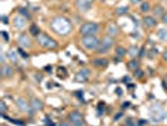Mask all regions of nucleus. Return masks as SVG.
Segmentation results:
<instances>
[{"label":"nucleus","instance_id":"37","mask_svg":"<svg viewBox=\"0 0 167 126\" xmlns=\"http://www.w3.org/2000/svg\"><path fill=\"white\" fill-rule=\"evenodd\" d=\"M62 126H68V125L65 124V122H63V124H62Z\"/></svg>","mask_w":167,"mask_h":126},{"label":"nucleus","instance_id":"7","mask_svg":"<svg viewBox=\"0 0 167 126\" xmlns=\"http://www.w3.org/2000/svg\"><path fill=\"white\" fill-rule=\"evenodd\" d=\"M89 70H87V68H83V70H79L77 73H75V81L77 82H86L88 81L89 78Z\"/></svg>","mask_w":167,"mask_h":126},{"label":"nucleus","instance_id":"17","mask_svg":"<svg viewBox=\"0 0 167 126\" xmlns=\"http://www.w3.org/2000/svg\"><path fill=\"white\" fill-rule=\"evenodd\" d=\"M163 14H165V9H163V6L161 5H156L153 8V15L157 17V18H162Z\"/></svg>","mask_w":167,"mask_h":126},{"label":"nucleus","instance_id":"11","mask_svg":"<svg viewBox=\"0 0 167 126\" xmlns=\"http://www.w3.org/2000/svg\"><path fill=\"white\" fill-rule=\"evenodd\" d=\"M43 107H44V105H43V101H40L39 98H31L30 101V109L33 111H39V110H43Z\"/></svg>","mask_w":167,"mask_h":126},{"label":"nucleus","instance_id":"21","mask_svg":"<svg viewBox=\"0 0 167 126\" xmlns=\"http://www.w3.org/2000/svg\"><path fill=\"white\" fill-rule=\"evenodd\" d=\"M128 54L132 57V58H135V57H137V56H140V50H138V48L137 47H131L129 48V50H128Z\"/></svg>","mask_w":167,"mask_h":126},{"label":"nucleus","instance_id":"33","mask_svg":"<svg viewBox=\"0 0 167 126\" xmlns=\"http://www.w3.org/2000/svg\"><path fill=\"white\" fill-rule=\"evenodd\" d=\"M143 125H146V120H140L138 121V126H143Z\"/></svg>","mask_w":167,"mask_h":126},{"label":"nucleus","instance_id":"6","mask_svg":"<svg viewBox=\"0 0 167 126\" xmlns=\"http://www.w3.org/2000/svg\"><path fill=\"white\" fill-rule=\"evenodd\" d=\"M69 120L72 122L73 126H84V121H83L82 114L78 112V111H73L69 115Z\"/></svg>","mask_w":167,"mask_h":126},{"label":"nucleus","instance_id":"2","mask_svg":"<svg viewBox=\"0 0 167 126\" xmlns=\"http://www.w3.org/2000/svg\"><path fill=\"white\" fill-rule=\"evenodd\" d=\"M81 45L87 50H93L97 49L99 45V41L96 35H84L81 39Z\"/></svg>","mask_w":167,"mask_h":126},{"label":"nucleus","instance_id":"32","mask_svg":"<svg viewBox=\"0 0 167 126\" xmlns=\"http://www.w3.org/2000/svg\"><path fill=\"white\" fill-rule=\"evenodd\" d=\"M162 58H163V61H165V62H167V49L162 53Z\"/></svg>","mask_w":167,"mask_h":126},{"label":"nucleus","instance_id":"14","mask_svg":"<svg viewBox=\"0 0 167 126\" xmlns=\"http://www.w3.org/2000/svg\"><path fill=\"white\" fill-rule=\"evenodd\" d=\"M143 23L146 25L147 28H155L157 25V21H156L155 17H151V15H147L143 18Z\"/></svg>","mask_w":167,"mask_h":126},{"label":"nucleus","instance_id":"25","mask_svg":"<svg viewBox=\"0 0 167 126\" xmlns=\"http://www.w3.org/2000/svg\"><path fill=\"white\" fill-rule=\"evenodd\" d=\"M5 112H6V105L4 101H1V102H0V114L5 115Z\"/></svg>","mask_w":167,"mask_h":126},{"label":"nucleus","instance_id":"34","mask_svg":"<svg viewBox=\"0 0 167 126\" xmlns=\"http://www.w3.org/2000/svg\"><path fill=\"white\" fill-rule=\"evenodd\" d=\"M141 1H142V0H131V3H133V4H140Z\"/></svg>","mask_w":167,"mask_h":126},{"label":"nucleus","instance_id":"20","mask_svg":"<svg viewBox=\"0 0 167 126\" xmlns=\"http://www.w3.org/2000/svg\"><path fill=\"white\" fill-rule=\"evenodd\" d=\"M138 67H140L138 61L133 59V61H129V62H128V68L131 71H137V70H138Z\"/></svg>","mask_w":167,"mask_h":126},{"label":"nucleus","instance_id":"12","mask_svg":"<svg viewBox=\"0 0 167 126\" xmlns=\"http://www.w3.org/2000/svg\"><path fill=\"white\" fill-rule=\"evenodd\" d=\"M107 33L110 37L112 38H114V37H117L118 33H119V30H118V27L114 23H110L108 24V27H107Z\"/></svg>","mask_w":167,"mask_h":126},{"label":"nucleus","instance_id":"26","mask_svg":"<svg viewBox=\"0 0 167 126\" xmlns=\"http://www.w3.org/2000/svg\"><path fill=\"white\" fill-rule=\"evenodd\" d=\"M127 10H128V9H127L126 6H122V8H118L117 10H116V13H117L118 15H123V14L127 13Z\"/></svg>","mask_w":167,"mask_h":126},{"label":"nucleus","instance_id":"29","mask_svg":"<svg viewBox=\"0 0 167 126\" xmlns=\"http://www.w3.org/2000/svg\"><path fill=\"white\" fill-rule=\"evenodd\" d=\"M142 76H143V72H142V71L137 70V71L135 72V77H137V78H140V77H142Z\"/></svg>","mask_w":167,"mask_h":126},{"label":"nucleus","instance_id":"24","mask_svg":"<svg viewBox=\"0 0 167 126\" xmlns=\"http://www.w3.org/2000/svg\"><path fill=\"white\" fill-rule=\"evenodd\" d=\"M141 12H143V13H147V12H150V4L148 3H141Z\"/></svg>","mask_w":167,"mask_h":126},{"label":"nucleus","instance_id":"8","mask_svg":"<svg viewBox=\"0 0 167 126\" xmlns=\"http://www.w3.org/2000/svg\"><path fill=\"white\" fill-rule=\"evenodd\" d=\"M18 43H19V45L21 47V48H29L30 44H31L30 38H29L27 34H24V33L19 35V38H18Z\"/></svg>","mask_w":167,"mask_h":126},{"label":"nucleus","instance_id":"30","mask_svg":"<svg viewBox=\"0 0 167 126\" xmlns=\"http://www.w3.org/2000/svg\"><path fill=\"white\" fill-rule=\"evenodd\" d=\"M161 19H162L163 24H167V12H165V14H163V17L161 18Z\"/></svg>","mask_w":167,"mask_h":126},{"label":"nucleus","instance_id":"22","mask_svg":"<svg viewBox=\"0 0 167 126\" xmlns=\"http://www.w3.org/2000/svg\"><path fill=\"white\" fill-rule=\"evenodd\" d=\"M126 54H127V52H126V49L123 48V47H117V48H116V56H117V57L123 58Z\"/></svg>","mask_w":167,"mask_h":126},{"label":"nucleus","instance_id":"23","mask_svg":"<svg viewBox=\"0 0 167 126\" xmlns=\"http://www.w3.org/2000/svg\"><path fill=\"white\" fill-rule=\"evenodd\" d=\"M30 33H31L33 35H37V37H38V35L40 34L42 32L39 30V28L37 27V25H31V27H30Z\"/></svg>","mask_w":167,"mask_h":126},{"label":"nucleus","instance_id":"1","mask_svg":"<svg viewBox=\"0 0 167 126\" xmlns=\"http://www.w3.org/2000/svg\"><path fill=\"white\" fill-rule=\"evenodd\" d=\"M52 28L57 32L58 34H62V35L68 34V33H69V32L72 30L70 21L68 20V19H65L64 17H57V18H54L53 21H52Z\"/></svg>","mask_w":167,"mask_h":126},{"label":"nucleus","instance_id":"5","mask_svg":"<svg viewBox=\"0 0 167 126\" xmlns=\"http://www.w3.org/2000/svg\"><path fill=\"white\" fill-rule=\"evenodd\" d=\"M113 44H114L113 38L110 37V35H107V37H104L102 41L99 42V45H98V48L96 50H97V53H99V54H104V53H107L108 50L113 47Z\"/></svg>","mask_w":167,"mask_h":126},{"label":"nucleus","instance_id":"4","mask_svg":"<svg viewBox=\"0 0 167 126\" xmlns=\"http://www.w3.org/2000/svg\"><path fill=\"white\" fill-rule=\"evenodd\" d=\"M99 30V25L97 23H93V21H88V23H84L79 29V33H81L83 37L84 35H96Z\"/></svg>","mask_w":167,"mask_h":126},{"label":"nucleus","instance_id":"15","mask_svg":"<svg viewBox=\"0 0 167 126\" xmlns=\"http://www.w3.org/2000/svg\"><path fill=\"white\" fill-rule=\"evenodd\" d=\"M14 73V70H13V67H10L8 66V64H3V68H1V76L3 77H12Z\"/></svg>","mask_w":167,"mask_h":126},{"label":"nucleus","instance_id":"35","mask_svg":"<svg viewBox=\"0 0 167 126\" xmlns=\"http://www.w3.org/2000/svg\"><path fill=\"white\" fill-rule=\"evenodd\" d=\"M19 53H21V56H23V57H27V54H25L23 50H20V49H19Z\"/></svg>","mask_w":167,"mask_h":126},{"label":"nucleus","instance_id":"38","mask_svg":"<svg viewBox=\"0 0 167 126\" xmlns=\"http://www.w3.org/2000/svg\"><path fill=\"white\" fill-rule=\"evenodd\" d=\"M123 126H127V125H123Z\"/></svg>","mask_w":167,"mask_h":126},{"label":"nucleus","instance_id":"13","mask_svg":"<svg viewBox=\"0 0 167 126\" xmlns=\"http://www.w3.org/2000/svg\"><path fill=\"white\" fill-rule=\"evenodd\" d=\"M13 23H14V27L15 28H24L25 23H27V19H25L23 15H16L13 19Z\"/></svg>","mask_w":167,"mask_h":126},{"label":"nucleus","instance_id":"28","mask_svg":"<svg viewBox=\"0 0 167 126\" xmlns=\"http://www.w3.org/2000/svg\"><path fill=\"white\" fill-rule=\"evenodd\" d=\"M126 125H127V126H138V125H135V121H133L132 118H127Z\"/></svg>","mask_w":167,"mask_h":126},{"label":"nucleus","instance_id":"36","mask_svg":"<svg viewBox=\"0 0 167 126\" xmlns=\"http://www.w3.org/2000/svg\"><path fill=\"white\" fill-rule=\"evenodd\" d=\"M3 37H4L5 39H8V35H6V33H5V32H3Z\"/></svg>","mask_w":167,"mask_h":126},{"label":"nucleus","instance_id":"18","mask_svg":"<svg viewBox=\"0 0 167 126\" xmlns=\"http://www.w3.org/2000/svg\"><path fill=\"white\" fill-rule=\"evenodd\" d=\"M93 64L96 67H106L108 64V61L104 59V58H97V59L93 61Z\"/></svg>","mask_w":167,"mask_h":126},{"label":"nucleus","instance_id":"9","mask_svg":"<svg viewBox=\"0 0 167 126\" xmlns=\"http://www.w3.org/2000/svg\"><path fill=\"white\" fill-rule=\"evenodd\" d=\"M93 4V0H77V6L78 9L83 10V12H86V10H88L90 6Z\"/></svg>","mask_w":167,"mask_h":126},{"label":"nucleus","instance_id":"3","mask_svg":"<svg viewBox=\"0 0 167 126\" xmlns=\"http://www.w3.org/2000/svg\"><path fill=\"white\" fill-rule=\"evenodd\" d=\"M37 38H38V43L45 49H55L58 47V43L53 38H50L49 35H47L44 33H40Z\"/></svg>","mask_w":167,"mask_h":126},{"label":"nucleus","instance_id":"27","mask_svg":"<svg viewBox=\"0 0 167 126\" xmlns=\"http://www.w3.org/2000/svg\"><path fill=\"white\" fill-rule=\"evenodd\" d=\"M8 56H9V58L12 59L13 62H16V59H18V58H16V54H15L14 52H9V54H8Z\"/></svg>","mask_w":167,"mask_h":126},{"label":"nucleus","instance_id":"31","mask_svg":"<svg viewBox=\"0 0 167 126\" xmlns=\"http://www.w3.org/2000/svg\"><path fill=\"white\" fill-rule=\"evenodd\" d=\"M116 93H117V96H122V95H123V91H122V88L117 87V88H116Z\"/></svg>","mask_w":167,"mask_h":126},{"label":"nucleus","instance_id":"16","mask_svg":"<svg viewBox=\"0 0 167 126\" xmlns=\"http://www.w3.org/2000/svg\"><path fill=\"white\" fill-rule=\"evenodd\" d=\"M16 105H18V107H19L20 110H23V111H28L29 107H30V103H28L24 98H18L16 100Z\"/></svg>","mask_w":167,"mask_h":126},{"label":"nucleus","instance_id":"19","mask_svg":"<svg viewBox=\"0 0 167 126\" xmlns=\"http://www.w3.org/2000/svg\"><path fill=\"white\" fill-rule=\"evenodd\" d=\"M157 37H158V39H161V41H167V29H165V28L158 29Z\"/></svg>","mask_w":167,"mask_h":126},{"label":"nucleus","instance_id":"10","mask_svg":"<svg viewBox=\"0 0 167 126\" xmlns=\"http://www.w3.org/2000/svg\"><path fill=\"white\" fill-rule=\"evenodd\" d=\"M166 117V114L163 111H152L151 112V120L153 122H159Z\"/></svg>","mask_w":167,"mask_h":126}]
</instances>
